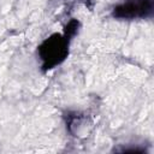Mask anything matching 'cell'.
<instances>
[{
	"label": "cell",
	"instance_id": "cell-1",
	"mask_svg": "<svg viewBox=\"0 0 154 154\" xmlns=\"http://www.w3.org/2000/svg\"><path fill=\"white\" fill-rule=\"evenodd\" d=\"M69 40L61 34H52L37 48L38 57L42 61V70L48 71L61 64L69 54Z\"/></svg>",
	"mask_w": 154,
	"mask_h": 154
},
{
	"label": "cell",
	"instance_id": "cell-2",
	"mask_svg": "<svg viewBox=\"0 0 154 154\" xmlns=\"http://www.w3.org/2000/svg\"><path fill=\"white\" fill-rule=\"evenodd\" d=\"M154 12V0H123L112 10V16L117 19L150 18Z\"/></svg>",
	"mask_w": 154,
	"mask_h": 154
},
{
	"label": "cell",
	"instance_id": "cell-3",
	"mask_svg": "<svg viewBox=\"0 0 154 154\" xmlns=\"http://www.w3.org/2000/svg\"><path fill=\"white\" fill-rule=\"evenodd\" d=\"M78 28H79V22L76 20V19H71L66 25H65V29H64V36L70 41L77 32H78Z\"/></svg>",
	"mask_w": 154,
	"mask_h": 154
}]
</instances>
